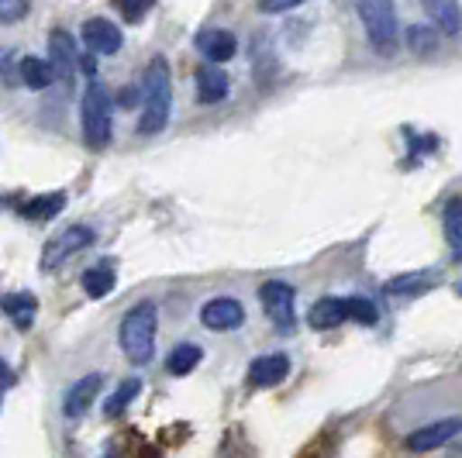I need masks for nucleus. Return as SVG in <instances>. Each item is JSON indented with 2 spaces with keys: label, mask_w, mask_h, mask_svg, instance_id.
<instances>
[{
  "label": "nucleus",
  "mask_w": 462,
  "mask_h": 458,
  "mask_svg": "<svg viewBox=\"0 0 462 458\" xmlns=\"http://www.w3.org/2000/svg\"><path fill=\"white\" fill-rule=\"evenodd\" d=\"M424 14L431 18L435 32H445V35H459L462 32V7L452 4V0H428Z\"/></svg>",
  "instance_id": "nucleus-15"
},
{
  "label": "nucleus",
  "mask_w": 462,
  "mask_h": 458,
  "mask_svg": "<svg viewBox=\"0 0 462 458\" xmlns=\"http://www.w3.org/2000/svg\"><path fill=\"white\" fill-rule=\"evenodd\" d=\"M121 28H117L115 21L107 18H90L83 21V45H87V52H94V56H115L117 49H121Z\"/></svg>",
  "instance_id": "nucleus-9"
},
{
  "label": "nucleus",
  "mask_w": 462,
  "mask_h": 458,
  "mask_svg": "<svg viewBox=\"0 0 462 458\" xmlns=\"http://www.w3.org/2000/svg\"><path fill=\"white\" fill-rule=\"evenodd\" d=\"M200 348L190 342L176 344L173 352H170V359H166V372H173V376H187V372H193L197 365H200Z\"/></svg>",
  "instance_id": "nucleus-22"
},
{
  "label": "nucleus",
  "mask_w": 462,
  "mask_h": 458,
  "mask_svg": "<svg viewBox=\"0 0 462 458\" xmlns=\"http://www.w3.org/2000/svg\"><path fill=\"white\" fill-rule=\"evenodd\" d=\"M342 321H348V300H342V297H321L308 314V325L314 331H331Z\"/></svg>",
  "instance_id": "nucleus-14"
},
{
  "label": "nucleus",
  "mask_w": 462,
  "mask_h": 458,
  "mask_svg": "<svg viewBox=\"0 0 462 458\" xmlns=\"http://www.w3.org/2000/svg\"><path fill=\"white\" fill-rule=\"evenodd\" d=\"M100 386H104V376L100 372H90V376H83L69 386V393H66V403H62V410H66V417H79V414H87L90 410V403L97 400V393H100Z\"/></svg>",
  "instance_id": "nucleus-12"
},
{
  "label": "nucleus",
  "mask_w": 462,
  "mask_h": 458,
  "mask_svg": "<svg viewBox=\"0 0 462 458\" xmlns=\"http://www.w3.org/2000/svg\"><path fill=\"white\" fill-rule=\"evenodd\" d=\"M0 310L14 321V327L18 331H28L32 327V321H35V310H39V304H35V297L32 293H7L4 300H0Z\"/></svg>",
  "instance_id": "nucleus-17"
},
{
  "label": "nucleus",
  "mask_w": 462,
  "mask_h": 458,
  "mask_svg": "<svg viewBox=\"0 0 462 458\" xmlns=\"http://www.w3.org/2000/svg\"><path fill=\"white\" fill-rule=\"evenodd\" d=\"M0 400H4V386H0Z\"/></svg>",
  "instance_id": "nucleus-32"
},
{
  "label": "nucleus",
  "mask_w": 462,
  "mask_h": 458,
  "mask_svg": "<svg viewBox=\"0 0 462 458\" xmlns=\"http://www.w3.org/2000/svg\"><path fill=\"white\" fill-rule=\"evenodd\" d=\"M11 382H14V372H11V369H7V365L0 362V386H4V389H7V386H11Z\"/></svg>",
  "instance_id": "nucleus-31"
},
{
  "label": "nucleus",
  "mask_w": 462,
  "mask_h": 458,
  "mask_svg": "<svg viewBox=\"0 0 462 458\" xmlns=\"http://www.w3.org/2000/svg\"><path fill=\"white\" fill-rule=\"evenodd\" d=\"M356 14L366 24L369 45L380 56H397V41H401V24H397V11L390 0H363L356 4Z\"/></svg>",
  "instance_id": "nucleus-4"
},
{
  "label": "nucleus",
  "mask_w": 462,
  "mask_h": 458,
  "mask_svg": "<svg viewBox=\"0 0 462 458\" xmlns=\"http://www.w3.org/2000/svg\"><path fill=\"white\" fill-rule=\"evenodd\" d=\"M149 7H152V4H121V14L128 21H138L149 14Z\"/></svg>",
  "instance_id": "nucleus-29"
},
{
  "label": "nucleus",
  "mask_w": 462,
  "mask_h": 458,
  "mask_svg": "<svg viewBox=\"0 0 462 458\" xmlns=\"http://www.w3.org/2000/svg\"><path fill=\"white\" fill-rule=\"evenodd\" d=\"M376 307H373V300H366V297H352L348 300V321H356V325H376Z\"/></svg>",
  "instance_id": "nucleus-26"
},
{
  "label": "nucleus",
  "mask_w": 462,
  "mask_h": 458,
  "mask_svg": "<svg viewBox=\"0 0 462 458\" xmlns=\"http://www.w3.org/2000/svg\"><path fill=\"white\" fill-rule=\"evenodd\" d=\"M79 69H83V73H87V77H94V69H97L94 56H79Z\"/></svg>",
  "instance_id": "nucleus-30"
},
{
  "label": "nucleus",
  "mask_w": 462,
  "mask_h": 458,
  "mask_svg": "<svg viewBox=\"0 0 462 458\" xmlns=\"http://www.w3.org/2000/svg\"><path fill=\"white\" fill-rule=\"evenodd\" d=\"M197 52L208 59V66H221V62L235 59L238 41H235V35L225 32V28H204V32L197 35Z\"/></svg>",
  "instance_id": "nucleus-11"
},
{
  "label": "nucleus",
  "mask_w": 462,
  "mask_h": 458,
  "mask_svg": "<svg viewBox=\"0 0 462 458\" xmlns=\"http://www.w3.org/2000/svg\"><path fill=\"white\" fill-rule=\"evenodd\" d=\"M111 289H115V266H111V262H100V266L83 272V293H87V297L100 300V297H107Z\"/></svg>",
  "instance_id": "nucleus-20"
},
{
  "label": "nucleus",
  "mask_w": 462,
  "mask_h": 458,
  "mask_svg": "<svg viewBox=\"0 0 462 458\" xmlns=\"http://www.w3.org/2000/svg\"><path fill=\"white\" fill-rule=\"evenodd\" d=\"M62 207H66V193H62V190L42 193V197L28 200V204L21 207V217H24V221H35V224H42V221H52Z\"/></svg>",
  "instance_id": "nucleus-19"
},
{
  "label": "nucleus",
  "mask_w": 462,
  "mask_h": 458,
  "mask_svg": "<svg viewBox=\"0 0 462 458\" xmlns=\"http://www.w3.org/2000/svg\"><path fill=\"white\" fill-rule=\"evenodd\" d=\"M197 96L200 104H217L228 96V77L221 66H200L197 69Z\"/></svg>",
  "instance_id": "nucleus-16"
},
{
  "label": "nucleus",
  "mask_w": 462,
  "mask_h": 458,
  "mask_svg": "<svg viewBox=\"0 0 462 458\" xmlns=\"http://www.w3.org/2000/svg\"><path fill=\"white\" fill-rule=\"evenodd\" d=\"M87 245H94V228H87V224H73V228L59 231L56 238H49L45 242V249H42V269L45 272H52V269L66 266L73 255L87 249Z\"/></svg>",
  "instance_id": "nucleus-6"
},
{
  "label": "nucleus",
  "mask_w": 462,
  "mask_h": 458,
  "mask_svg": "<svg viewBox=\"0 0 462 458\" xmlns=\"http://www.w3.org/2000/svg\"><path fill=\"white\" fill-rule=\"evenodd\" d=\"M155 331H159V310H155V304H149V300H145V304H138V307H132V310L125 314L117 338H121L125 355H128L135 365L152 362Z\"/></svg>",
  "instance_id": "nucleus-3"
},
{
  "label": "nucleus",
  "mask_w": 462,
  "mask_h": 458,
  "mask_svg": "<svg viewBox=\"0 0 462 458\" xmlns=\"http://www.w3.org/2000/svg\"><path fill=\"white\" fill-rule=\"evenodd\" d=\"M52 66L39 56H24L18 62V83L21 87H28V90H45V87H52Z\"/></svg>",
  "instance_id": "nucleus-18"
},
{
  "label": "nucleus",
  "mask_w": 462,
  "mask_h": 458,
  "mask_svg": "<svg viewBox=\"0 0 462 458\" xmlns=\"http://www.w3.org/2000/svg\"><path fill=\"white\" fill-rule=\"evenodd\" d=\"M290 372V359L283 352H276V355H259V359H252L249 365V382L252 386H276V382H283Z\"/></svg>",
  "instance_id": "nucleus-13"
},
{
  "label": "nucleus",
  "mask_w": 462,
  "mask_h": 458,
  "mask_svg": "<svg viewBox=\"0 0 462 458\" xmlns=\"http://www.w3.org/2000/svg\"><path fill=\"white\" fill-rule=\"evenodd\" d=\"M293 7H297V0H263L259 4L263 14H280V11H293Z\"/></svg>",
  "instance_id": "nucleus-28"
},
{
  "label": "nucleus",
  "mask_w": 462,
  "mask_h": 458,
  "mask_svg": "<svg viewBox=\"0 0 462 458\" xmlns=\"http://www.w3.org/2000/svg\"><path fill=\"white\" fill-rule=\"evenodd\" d=\"M200 321L211 331H235V327L245 321V307L238 304L235 297H214L200 310Z\"/></svg>",
  "instance_id": "nucleus-10"
},
{
  "label": "nucleus",
  "mask_w": 462,
  "mask_h": 458,
  "mask_svg": "<svg viewBox=\"0 0 462 458\" xmlns=\"http://www.w3.org/2000/svg\"><path fill=\"white\" fill-rule=\"evenodd\" d=\"M170 104H173V83H170V62L155 56L145 66L142 77V114H138V132L155 134L170 121Z\"/></svg>",
  "instance_id": "nucleus-1"
},
{
  "label": "nucleus",
  "mask_w": 462,
  "mask_h": 458,
  "mask_svg": "<svg viewBox=\"0 0 462 458\" xmlns=\"http://www.w3.org/2000/svg\"><path fill=\"white\" fill-rule=\"evenodd\" d=\"M138 389H142V380H135V376H132V380H125L115 393L107 397V403H104V414H107V417H121V414L128 410V403L138 397Z\"/></svg>",
  "instance_id": "nucleus-23"
},
{
  "label": "nucleus",
  "mask_w": 462,
  "mask_h": 458,
  "mask_svg": "<svg viewBox=\"0 0 462 458\" xmlns=\"http://www.w3.org/2000/svg\"><path fill=\"white\" fill-rule=\"evenodd\" d=\"M28 14V4L24 0H0V24H14Z\"/></svg>",
  "instance_id": "nucleus-27"
},
{
  "label": "nucleus",
  "mask_w": 462,
  "mask_h": 458,
  "mask_svg": "<svg viewBox=\"0 0 462 458\" xmlns=\"http://www.w3.org/2000/svg\"><path fill=\"white\" fill-rule=\"evenodd\" d=\"M111 94L104 83H90L87 94L79 100V132H83V142L94 149V152H104L115 138V121H111Z\"/></svg>",
  "instance_id": "nucleus-2"
},
{
  "label": "nucleus",
  "mask_w": 462,
  "mask_h": 458,
  "mask_svg": "<svg viewBox=\"0 0 462 458\" xmlns=\"http://www.w3.org/2000/svg\"><path fill=\"white\" fill-rule=\"evenodd\" d=\"M49 66H52V77H56L59 83H69L79 69L77 41H73L69 32H62V28L49 32Z\"/></svg>",
  "instance_id": "nucleus-7"
},
{
  "label": "nucleus",
  "mask_w": 462,
  "mask_h": 458,
  "mask_svg": "<svg viewBox=\"0 0 462 458\" xmlns=\"http://www.w3.org/2000/svg\"><path fill=\"white\" fill-rule=\"evenodd\" d=\"M459 431H462L459 417L435 420V424H424L418 431H411V435H407V448H411V452H435V448H442L445 441L456 438Z\"/></svg>",
  "instance_id": "nucleus-8"
},
{
  "label": "nucleus",
  "mask_w": 462,
  "mask_h": 458,
  "mask_svg": "<svg viewBox=\"0 0 462 458\" xmlns=\"http://www.w3.org/2000/svg\"><path fill=\"white\" fill-rule=\"evenodd\" d=\"M445 238H448L452 259L462 262V197H452L445 204Z\"/></svg>",
  "instance_id": "nucleus-21"
},
{
  "label": "nucleus",
  "mask_w": 462,
  "mask_h": 458,
  "mask_svg": "<svg viewBox=\"0 0 462 458\" xmlns=\"http://www.w3.org/2000/svg\"><path fill=\"white\" fill-rule=\"evenodd\" d=\"M407 45L414 49V56H431L439 49V32L431 24H411L407 28Z\"/></svg>",
  "instance_id": "nucleus-24"
},
{
  "label": "nucleus",
  "mask_w": 462,
  "mask_h": 458,
  "mask_svg": "<svg viewBox=\"0 0 462 458\" xmlns=\"http://www.w3.org/2000/svg\"><path fill=\"white\" fill-rule=\"evenodd\" d=\"M431 283H435L431 272H407L401 279H390V283H386V293H393V297H401V293H421V289H428Z\"/></svg>",
  "instance_id": "nucleus-25"
},
{
  "label": "nucleus",
  "mask_w": 462,
  "mask_h": 458,
  "mask_svg": "<svg viewBox=\"0 0 462 458\" xmlns=\"http://www.w3.org/2000/svg\"><path fill=\"white\" fill-rule=\"evenodd\" d=\"M259 304L266 310V317L273 321L276 331L283 334H293L297 331V293L287 283H263L259 287Z\"/></svg>",
  "instance_id": "nucleus-5"
}]
</instances>
